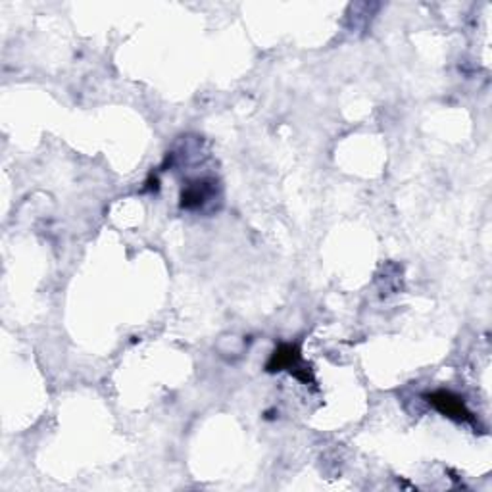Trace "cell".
Segmentation results:
<instances>
[{"label":"cell","mask_w":492,"mask_h":492,"mask_svg":"<svg viewBox=\"0 0 492 492\" xmlns=\"http://www.w3.org/2000/svg\"><path fill=\"white\" fill-rule=\"evenodd\" d=\"M431 402H433L437 408L444 412L450 417H458V419H469V412L464 406V402L460 398H454L452 395H446V392H439V395L431 396Z\"/></svg>","instance_id":"6da1fadb"}]
</instances>
